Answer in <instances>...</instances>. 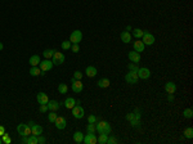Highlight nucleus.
I'll return each instance as SVG.
<instances>
[{
    "label": "nucleus",
    "instance_id": "obj_19",
    "mask_svg": "<svg viewBox=\"0 0 193 144\" xmlns=\"http://www.w3.org/2000/svg\"><path fill=\"white\" fill-rule=\"evenodd\" d=\"M40 62H41V59H40V57H39L37 54H33V55H31L30 59H28V63L31 64V67L39 66V63H40Z\"/></svg>",
    "mask_w": 193,
    "mask_h": 144
},
{
    "label": "nucleus",
    "instance_id": "obj_43",
    "mask_svg": "<svg viewBox=\"0 0 193 144\" xmlns=\"http://www.w3.org/2000/svg\"><path fill=\"white\" fill-rule=\"evenodd\" d=\"M45 141H46V139L44 138L43 135H39V136H37V143H40V144H44V143H45Z\"/></svg>",
    "mask_w": 193,
    "mask_h": 144
},
{
    "label": "nucleus",
    "instance_id": "obj_37",
    "mask_svg": "<svg viewBox=\"0 0 193 144\" xmlns=\"http://www.w3.org/2000/svg\"><path fill=\"white\" fill-rule=\"evenodd\" d=\"M86 131L87 133H94L95 131V123H87L86 125Z\"/></svg>",
    "mask_w": 193,
    "mask_h": 144
},
{
    "label": "nucleus",
    "instance_id": "obj_29",
    "mask_svg": "<svg viewBox=\"0 0 193 144\" xmlns=\"http://www.w3.org/2000/svg\"><path fill=\"white\" fill-rule=\"evenodd\" d=\"M183 116H184L185 118H192V117H193V111H192V108H185V109L183 111Z\"/></svg>",
    "mask_w": 193,
    "mask_h": 144
},
{
    "label": "nucleus",
    "instance_id": "obj_7",
    "mask_svg": "<svg viewBox=\"0 0 193 144\" xmlns=\"http://www.w3.org/2000/svg\"><path fill=\"white\" fill-rule=\"evenodd\" d=\"M136 75H138L139 79L147 80L151 77V71H149V68H147V67H140V68L136 71Z\"/></svg>",
    "mask_w": 193,
    "mask_h": 144
},
{
    "label": "nucleus",
    "instance_id": "obj_30",
    "mask_svg": "<svg viewBox=\"0 0 193 144\" xmlns=\"http://www.w3.org/2000/svg\"><path fill=\"white\" fill-rule=\"evenodd\" d=\"M107 139H108V135H107V134H99L98 143H99V144H107Z\"/></svg>",
    "mask_w": 193,
    "mask_h": 144
},
{
    "label": "nucleus",
    "instance_id": "obj_22",
    "mask_svg": "<svg viewBox=\"0 0 193 144\" xmlns=\"http://www.w3.org/2000/svg\"><path fill=\"white\" fill-rule=\"evenodd\" d=\"M133 46H134V50H135V51H138V53H142V51H144V46H146V45L143 44V41L138 40V41H134Z\"/></svg>",
    "mask_w": 193,
    "mask_h": 144
},
{
    "label": "nucleus",
    "instance_id": "obj_6",
    "mask_svg": "<svg viewBox=\"0 0 193 144\" xmlns=\"http://www.w3.org/2000/svg\"><path fill=\"white\" fill-rule=\"evenodd\" d=\"M84 115H85V111L80 104H76L73 108H72V116H73L75 118L80 120V118L84 117Z\"/></svg>",
    "mask_w": 193,
    "mask_h": 144
},
{
    "label": "nucleus",
    "instance_id": "obj_12",
    "mask_svg": "<svg viewBox=\"0 0 193 144\" xmlns=\"http://www.w3.org/2000/svg\"><path fill=\"white\" fill-rule=\"evenodd\" d=\"M128 58H129V61L133 62V63H139V62H140V53H138V51H135V50L129 51Z\"/></svg>",
    "mask_w": 193,
    "mask_h": 144
},
{
    "label": "nucleus",
    "instance_id": "obj_9",
    "mask_svg": "<svg viewBox=\"0 0 193 144\" xmlns=\"http://www.w3.org/2000/svg\"><path fill=\"white\" fill-rule=\"evenodd\" d=\"M139 80L138 75H136V72H133V71H129L128 73L125 75V81L128 82V84H136Z\"/></svg>",
    "mask_w": 193,
    "mask_h": 144
},
{
    "label": "nucleus",
    "instance_id": "obj_32",
    "mask_svg": "<svg viewBox=\"0 0 193 144\" xmlns=\"http://www.w3.org/2000/svg\"><path fill=\"white\" fill-rule=\"evenodd\" d=\"M184 136L188 139H192L193 138V129L192 127H187L184 130Z\"/></svg>",
    "mask_w": 193,
    "mask_h": 144
},
{
    "label": "nucleus",
    "instance_id": "obj_11",
    "mask_svg": "<svg viewBox=\"0 0 193 144\" xmlns=\"http://www.w3.org/2000/svg\"><path fill=\"white\" fill-rule=\"evenodd\" d=\"M54 123H55V127L58 129V130H63V129H66V126H67L66 118L62 117V116H58V117L55 118V121H54Z\"/></svg>",
    "mask_w": 193,
    "mask_h": 144
},
{
    "label": "nucleus",
    "instance_id": "obj_34",
    "mask_svg": "<svg viewBox=\"0 0 193 144\" xmlns=\"http://www.w3.org/2000/svg\"><path fill=\"white\" fill-rule=\"evenodd\" d=\"M1 140H3V143H5V144H10V143H12V139L9 138V134H7V133H4L1 135Z\"/></svg>",
    "mask_w": 193,
    "mask_h": 144
},
{
    "label": "nucleus",
    "instance_id": "obj_8",
    "mask_svg": "<svg viewBox=\"0 0 193 144\" xmlns=\"http://www.w3.org/2000/svg\"><path fill=\"white\" fill-rule=\"evenodd\" d=\"M39 66H40V69L41 71H45V72H48V71H50L51 68H53V62H51V59H45L44 58V61H41L40 63H39Z\"/></svg>",
    "mask_w": 193,
    "mask_h": 144
},
{
    "label": "nucleus",
    "instance_id": "obj_28",
    "mask_svg": "<svg viewBox=\"0 0 193 144\" xmlns=\"http://www.w3.org/2000/svg\"><path fill=\"white\" fill-rule=\"evenodd\" d=\"M26 144H37V136H36V135H32V134H31V135H28Z\"/></svg>",
    "mask_w": 193,
    "mask_h": 144
},
{
    "label": "nucleus",
    "instance_id": "obj_35",
    "mask_svg": "<svg viewBox=\"0 0 193 144\" xmlns=\"http://www.w3.org/2000/svg\"><path fill=\"white\" fill-rule=\"evenodd\" d=\"M128 68H129V71H133V72H136L139 69V67H138V63H129V66H128Z\"/></svg>",
    "mask_w": 193,
    "mask_h": 144
},
{
    "label": "nucleus",
    "instance_id": "obj_16",
    "mask_svg": "<svg viewBox=\"0 0 193 144\" xmlns=\"http://www.w3.org/2000/svg\"><path fill=\"white\" fill-rule=\"evenodd\" d=\"M36 99H37V103H39V104H46V103L49 102L48 95H46L45 93H43V91L39 93L37 97H36Z\"/></svg>",
    "mask_w": 193,
    "mask_h": 144
},
{
    "label": "nucleus",
    "instance_id": "obj_15",
    "mask_svg": "<svg viewBox=\"0 0 193 144\" xmlns=\"http://www.w3.org/2000/svg\"><path fill=\"white\" fill-rule=\"evenodd\" d=\"M165 90H166L167 94H175V91H176V85H175V82H166L165 84Z\"/></svg>",
    "mask_w": 193,
    "mask_h": 144
},
{
    "label": "nucleus",
    "instance_id": "obj_46",
    "mask_svg": "<svg viewBox=\"0 0 193 144\" xmlns=\"http://www.w3.org/2000/svg\"><path fill=\"white\" fill-rule=\"evenodd\" d=\"M27 125L30 126V127H32V126L35 125V122H33V121H30V122H27Z\"/></svg>",
    "mask_w": 193,
    "mask_h": 144
},
{
    "label": "nucleus",
    "instance_id": "obj_14",
    "mask_svg": "<svg viewBox=\"0 0 193 144\" xmlns=\"http://www.w3.org/2000/svg\"><path fill=\"white\" fill-rule=\"evenodd\" d=\"M46 105H48V109L49 111H54V112H57V111L59 109V107H61V103L58 102V100H49L48 103H46Z\"/></svg>",
    "mask_w": 193,
    "mask_h": 144
},
{
    "label": "nucleus",
    "instance_id": "obj_26",
    "mask_svg": "<svg viewBox=\"0 0 193 144\" xmlns=\"http://www.w3.org/2000/svg\"><path fill=\"white\" fill-rule=\"evenodd\" d=\"M131 31H133L131 36H134L135 39H142V36H143V33H144V31L140 30V28H134V30H131Z\"/></svg>",
    "mask_w": 193,
    "mask_h": 144
},
{
    "label": "nucleus",
    "instance_id": "obj_31",
    "mask_svg": "<svg viewBox=\"0 0 193 144\" xmlns=\"http://www.w3.org/2000/svg\"><path fill=\"white\" fill-rule=\"evenodd\" d=\"M58 91L61 93V94H67V91H68V86H67L66 84H59L58 85Z\"/></svg>",
    "mask_w": 193,
    "mask_h": 144
},
{
    "label": "nucleus",
    "instance_id": "obj_24",
    "mask_svg": "<svg viewBox=\"0 0 193 144\" xmlns=\"http://www.w3.org/2000/svg\"><path fill=\"white\" fill-rule=\"evenodd\" d=\"M82 140H84V135H82L81 131H76V133L73 134V141L75 143H82Z\"/></svg>",
    "mask_w": 193,
    "mask_h": 144
},
{
    "label": "nucleus",
    "instance_id": "obj_36",
    "mask_svg": "<svg viewBox=\"0 0 193 144\" xmlns=\"http://www.w3.org/2000/svg\"><path fill=\"white\" fill-rule=\"evenodd\" d=\"M62 49L63 50H68V49H71V41H62Z\"/></svg>",
    "mask_w": 193,
    "mask_h": 144
},
{
    "label": "nucleus",
    "instance_id": "obj_20",
    "mask_svg": "<svg viewBox=\"0 0 193 144\" xmlns=\"http://www.w3.org/2000/svg\"><path fill=\"white\" fill-rule=\"evenodd\" d=\"M63 104L67 109H72V108L76 105V99H75V98H67V99L63 102Z\"/></svg>",
    "mask_w": 193,
    "mask_h": 144
},
{
    "label": "nucleus",
    "instance_id": "obj_17",
    "mask_svg": "<svg viewBox=\"0 0 193 144\" xmlns=\"http://www.w3.org/2000/svg\"><path fill=\"white\" fill-rule=\"evenodd\" d=\"M97 73H98V71L94 66H87L86 69H85V75H86L87 77H90V79H91V77H95Z\"/></svg>",
    "mask_w": 193,
    "mask_h": 144
},
{
    "label": "nucleus",
    "instance_id": "obj_23",
    "mask_svg": "<svg viewBox=\"0 0 193 144\" xmlns=\"http://www.w3.org/2000/svg\"><path fill=\"white\" fill-rule=\"evenodd\" d=\"M97 85H98L99 87H102V89H106V87H108V86L111 85V82H110V80L104 77V79H100L99 81L97 82Z\"/></svg>",
    "mask_w": 193,
    "mask_h": 144
},
{
    "label": "nucleus",
    "instance_id": "obj_38",
    "mask_svg": "<svg viewBox=\"0 0 193 144\" xmlns=\"http://www.w3.org/2000/svg\"><path fill=\"white\" fill-rule=\"evenodd\" d=\"M72 77H73L75 80H81L82 79V72L81 71H75V73Z\"/></svg>",
    "mask_w": 193,
    "mask_h": 144
},
{
    "label": "nucleus",
    "instance_id": "obj_45",
    "mask_svg": "<svg viewBox=\"0 0 193 144\" xmlns=\"http://www.w3.org/2000/svg\"><path fill=\"white\" fill-rule=\"evenodd\" d=\"M4 133H5V127L4 126H0V136H1Z\"/></svg>",
    "mask_w": 193,
    "mask_h": 144
},
{
    "label": "nucleus",
    "instance_id": "obj_40",
    "mask_svg": "<svg viewBox=\"0 0 193 144\" xmlns=\"http://www.w3.org/2000/svg\"><path fill=\"white\" fill-rule=\"evenodd\" d=\"M71 50L73 51V53H79V50H80L79 44H71Z\"/></svg>",
    "mask_w": 193,
    "mask_h": 144
},
{
    "label": "nucleus",
    "instance_id": "obj_4",
    "mask_svg": "<svg viewBox=\"0 0 193 144\" xmlns=\"http://www.w3.org/2000/svg\"><path fill=\"white\" fill-rule=\"evenodd\" d=\"M82 40V32L80 30H75L72 31L71 36H69V41L71 44H80V41Z\"/></svg>",
    "mask_w": 193,
    "mask_h": 144
},
{
    "label": "nucleus",
    "instance_id": "obj_18",
    "mask_svg": "<svg viewBox=\"0 0 193 144\" xmlns=\"http://www.w3.org/2000/svg\"><path fill=\"white\" fill-rule=\"evenodd\" d=\"M131 33L130 32H128V31H124V32H121V35H120V39H121V41L122 43H125V44H129V43H131Z\"/></svg>",
    "mask_w": 193,
    "mask_h": 144
},
{
    "label": "nucleus",
    "instance_id": "obj_39",
    "mask_svg": "<svg viewBox=\"0 0 193 144\" xmlns=\"http://www.w3.org/2000/svg\"><path fill=\"white\" fill-rule=\"evenodd\" d=\"M107 144H117V139H116L115 136H108Z\"/></svg>",
    "mask_w": 193,
    "mask_h": 144
},
{
    "label": "nucleus",
    "instance_id": "obj_10",
    "mask_svg": "<svg viewBox=\"0 0 193 144\" xmlns=\"http://www.w3.org/2000/svg\"><path fill=\"white\" fill-rule=\"evenodd\" d=\"M84 141L85 144H97L98 143V138L94 135V133H87L86 135L84 136Z\"/></svg>",
    "mask_w": 193,
    "mask_h": 144
},
{
    "label": "nucleus",
    "instance_id": "obj_48",
    "mask_svg": "<svg viewBox=\"0 0 193 144\" xmlns=\"http://www.w3.org/2000/svg\"><path fill=\"white\" fill-rule=\"evenodd\" d=\"M0 143H3V140H1V136H0Z\"/></svg>",
    "mask_w": 193,
    "mask_h": 144
},
{
    "label": "nucleus",
    "instance_id": "obj_2",
    "mask_svg": "<svg viewBox=\"0 0 193 144\" xmlns=\"http://www.w3.org/2000/svg\"><path fill=\"white\" fill-rule=\"evenodd\" d=\"M17 133L19 134V136H28L31 135V127L27 123H19L17 126Z\"/></svg>",
    "mask_w": 193,
    "mask_h": 144
},
{
    "label": "nucleus",
    "instance_id": "obj_33",
    "mask_svg": "<svg viewBox=\"0 0 193 144\" xmlns=\"http://www.w3.org/2000/svg\"><path fill=\"white\" fill-rule=\"evenodd\" d=\"M57 117H58V116H57V113L54 112V111H50V113H48V121H49V122H53L54 123V121H55Z\"/></svg>",
    "mask_w": 193,
    "mask_h": 144
},
{
    "label": "nucleus",
    "instance_id": "obj_41",
    "mask_svg": "<svg viewBox=\"0 0 193 144\" xmlns=\"http://www.w3.org/2000/svg\"><path fill=\"white\" fill-rule=\"evenodd\" d=\"M95 122H97V117L94 115H90L87 117V123H95Z\"/></svg>",
    "mask_w": 193,
    "mask_h": 144
},
{
    "label": "nucleus",
    "instance_id": "obj_42",
    "mask_svg": "<svg viewBox=\"0 0 193 144\" xmlns=\"http://www.w3.org/2000/svg\"><path fill=\"white\" fill-rule=\"evenodd\" d=\"M39 111L40 112H43V113H45V112H48V105L46 104H40V108H39Z\"/></svg>",
    "mask_w": 193,
    "mask_h": 144
},
{
    "label": "nucleus",
    "instance_id": "obj_1",
    "mask_svg": "<svg viewBox=\"0 0 193 144\" xmlns=\"http://www.w3.org/2000/svg\"><path fill=\"white\" fill-rule=\"evenodd\" d=\"M95 131H98L99 134H107V135H110L111 131H112V127H111V125L107 121H100V122H98L95 125Z\"/></svg>",
    "mask_w": 193,
    "mask_h": 144
},
{
    "label": "nucleus",
    "instance_id": "obj_44",
    "mask_svg": "<svg viewBox=\"0 0 193 144\" xmlns=\"http://www.w3.org/2000/svg\"><path fill=\"white\" fill-rule=\"evenodd\" d=\"M167 100H169V102H174V94H169Z\"/></svg>",
    "mask_w": 193,
    "mask_h": 144
},
{
    "label": "nucleus",
    "instance_id": "obj_13",
    "mask_svg": "<svg viewBox=\"0 0 193 144\" xmlns=\"http://www.w3.org/2000/svg\"><path fill=\"white\" fill-rule=\"evenodd\" d=\"M82 89H84V84H82L81 80L72 81V90H73V93H81Z\"/></svg>",
    "mask_w": 193,
    "mask_h": 144
},
{
    "label": "nucleus",
    "instance_id": "obj_21",
    "mask_svg": "<svg viewBox=\"0 0 193 144\" xmlns=\"http://www.w3.org/2000/svg\"><path fill=\"white\" fill-rule=\"evenodd\" d=\"M31 134H32V135H36V136L41 135V134H43V126L35 123V125L31 127Z\"/></svg>",
    "mask_w": 193,
    "mask_h": 144
},
{
    "label": "nucleus",
    "instance_id": "obj_27",
    "mask_svg": "<svg viewBox=\"0 0 193 144\" xmlns=\"http://www.w3.org/2000/svg\"><path fill=\"white\" fill-rule=\"evenodd\" d=\"M40 73H41V69H40V67H31L30 68V75L31 76H33V77H36V76H40Z\"/></svg>",
    "mask_w": 193,
    "mask_h": 144
},
{
    "label": "nucleus",
    "instance_id": "obj_47",
    "mask_svg": "<svg viewBox=\"0 0 193 144\" xmlns=\"http://www.w3.org/2000/svg\"><path fill=\"white\" fill-rule=\"evenodd\" d=\"M3 49H4V45H3V43H0V51H1Z\"/></svg>",
    "mask_w": 193,
    "mask_h": 144
},
{
    "label": "nucleus",
    "instance_id": "obj_5",
    "mask_svg": "<svg viewBox=\"0 0 193 144\" xmlns=\"http://www.w3.org/2000/svg\"><path fill=\"white\" fill-rule=\"evenodd\" d=\"M51 62H53L54 66H59V64H62L64 62V54L62 53V51H57L54 53V55L51 57Z\"/></svg>",
    "mask_w": 193,
    "mask_h": 144
},
{
    "label": "nucleus",
    "instance_id": "obj_3",
    "mask_svg": "<svg viewBox=\"0 0 193 144\" xmlns=\"http://www.w3.org/2000/svg\"><path fill=\"white\" fill-rule=\"evenodd\" d=\"M142 39H143V44L144 45H153L154 41H156V39H154V36L152 35L149 31H144L143 36H142Z\"/></svg>",
    "mask_w": 193,
    "mask_h": 144
},
{
    "label": "nucleus",
    "instance_id": "obj_25",
    "mask_svg": "<svg viewBox=\"0 0 193 144\" xmlns=\"http://www.w3.org/2000/svg\"><path fill=\"white\" fill-rule=\"evenodd\" d=\"M54 53H55L54 49H46V50L43 51V57L45 59H51V57L54 55Z\"/></svg>",
    "mask_w": 193,
    "mask_h": 144
}]
</instances>
